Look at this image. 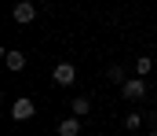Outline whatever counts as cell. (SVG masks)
<instances>
[{"mask_svg": "<svg viewBox=\"0 0 157 136\" xmlns=\"http://www.w3.org/2000/svg\"><path fill=\"white\" fill-rule=\"evenodd\" d=\"M146 136H157V129H154V133H146Z\"/></svg>", "mask_w": 157, "mask_h": 136, "instance_id": "obj_11", "label": "cell"}, {"mask_svg": "<svg viewBox=\"0 0 157 136\" xmlns=\"http://www.w3.org/2000/svg\"><path fill=\"white\" fill-rule=\"evenodd\" d=\"M4 63H7V70H26V55H22V52H15V48H7V52H4Z\"/></svg>", "mask_w": 157, "mask_h": 136, "instance_id": "obj_5", "label": "cell"}, {"mask_svg": "<svg viewBox=\"0 0 157 136\" xmlns=\"http://www.w3.org/2000/svg\"><path fill=\"white\" fill-rule=\"evenodd\" d=\"M139 125H143L139 114H128V118H124V129H128V133H139Z\"/></svg>", "mask_w": 157, "mask_h": 136, "instance_id": "obj_10", "label": "cell"}, {"mask_svg": "<svg viewBox=\"0 0 157 136\" xmlns=\"http://www.w3.org/2000/svg\"><path fill=\"white\" fill-rule=\"evenodd\" d=\"M51 77L66 89V85H73V81H77V66H73V63H59V66L51 70Z\"/></svg>", "mask_w": 157, "mask_h": 136, "instance_id": "obj_4", "label": "cell"}, {"mask_svg": "<svg viewBox=\"0 0 157 136\" xmlns=\"http://www.w3.org/2000/svg\"><path fill=\"white\" fill-rule=\"evenodd\" d=\"M121 96H124V99H135V103H139V99L146 96V81H143V77H128V81L121 85Z\"/></svg>", "mask_w": 157, "mask_h": 136, "instance_id": "obj_1", "label": "cell"}, {"mask_svg": "<svg viewBox=\"0 0 157 136\" xmlns=\"http://www.w3.org/2000/svg\"><path fill=\"white\" fill-rule=\"evenodd\" d=\"M150 70H154V63H150V55H139V63H135V74H139V77H146Z\"/></svg>", "mask_w": 157, "mask_h": 136, "instance_id": "obj_7", "label": "cell"}, {"mask_svg": "<svg viewBox=\"0 0 157 136\" xmlns=\"http://www.w3.org/2000/svg\"><path fill=\"white\" fill-rule=\"evenodd\" d=\"M33 114H37L33 99H26V96H22V99H15V103H11V118H15V122H29Z\"/></svg>", "mask_w": 157, "mask_h": 136, "instance_id": "obj_3", "label": "cell"}, {"mask_svg": "<svg viewBox=\"0 0 157 136\" xmlns=\"http://www.w3.org/2000/svg\"><path fill=\"white\" fill-rule=\"evenodd\" d=\"M11 19H15L18 26H26V22H33V19H37V7H33L29 0H18V4L11 7Z\"/></svg>", "mask_w": 157, "mask_h": 136, "instance_id": "obj_2", "label": "cell"}, {"mask_svg": "<svg viewBox=\"0 0 157 136\" xmlns=\"http://www.w3.org/2000/svg\"><path fill=\"white\" fill-rule=\"evenodd\" d=\"M88 110H91V103H88L84 96H80V99H73V114H77V118H84Z\"/></svg>", "mask_w": 157, "mask_h": 136, "instance_id": "obj_8", "label": "cell"}, {"mask_svg": "<svg viewBox=\"0 0 157 136\" xmlns=\"http://www.w3.org/2000/svg\"><path fill=\"white\" fill-rule=\"evenodd\" d=\"M106 77H110V81H117V85H124V81H128L121 66H110V70H106Z\"/></svg>", "mask_w": 157, "mask_h": 136, "instance_id": "obj_9", "label": "cell"}, {"mask_svg": "<svg viewBox=\"0 0 157 136\" xmlns=\"http://www.w3.org/2000/svg\"><path fill=\"white\" fill-rule=\"evenodd\" d=\"M59 129H62V136H77V133H80V118H77V114H70Z\"/></svg>", "mask_w": 157, "mask_h": 136, "instance_id": "obj_6", "label": "cell"}]
</instances>
